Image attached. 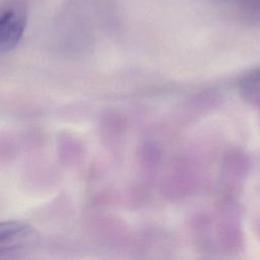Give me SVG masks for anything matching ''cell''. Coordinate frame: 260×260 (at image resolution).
I'll use <instances>...</instances> for the list:
<instances>
[{
    "instance_id": "1",
    "label": "cell",
    "mask_w": 260,
    "mask_h": 260,
    "mask_svg": "<svg viewBox=\"0 0 260 260\" xmlns=\"http://www.w3.org/2000/svg\"><path fill=\"white\" fill-rule=\"evenodd\" d=\"M28 16L27 0H4L0 8V52L13 50L22 39Z\"/></svg>"
},
{
    "instance_id": "2",
    "label": "cell",
    "mask_w": 260,
    "mask_h": 260,
    "mask_svg": "<svg viewBox=\"0 0 260 260\" xmlns=\"http://www.w3.org/2000/svg\"><path fill=\"white\" fill-rule=\"evenodd\" d=\"M34 230L20 221H4L0 225V258L12 257L32 241Z\"/></svg>"
},
{
    "instance_id": "3",
    "label": "cell",
    "mask_w": 260,
    "mask_h": 260,
    "mask_svg": "<svg viewBox=\"0 0 260 260\" xmlns=\"http://www.w3.org/2000/svg\"><path fill=\"white\" fill-rule=\"evenodd\" d=\"M241 10L251 15L260 14V0H230Z\"/></svg>"
}]
</instances>
